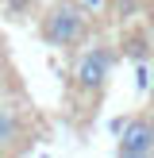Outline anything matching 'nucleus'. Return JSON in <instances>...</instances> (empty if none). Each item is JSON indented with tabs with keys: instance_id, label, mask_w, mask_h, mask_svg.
<instances>
[{
	"instance_id": "nucleus-4",
	"label": "nucleus",
	"mask_w": 154,
	"mask_h": 158,
	"mask_svg": "<svg viewBox=\"0 0 154 158\" xmlns=\"http://www.w3.org/2000/svg\"><path fill=\"white\" fill-rule=\"evenodd\" d=\"M15 139H19V116H15L8 104H0V154L12 151Z\"/></svg>"
},
{
	"instance_id": "nucleus-3",
	"label": "nucleus",
	"mask_w": 154,
	"mask_h": 158,
	"mask_svg": "<svg viewBox=\"0 0 154 158\" xmlns=\"http://www.w3.org/2000/svg\"><path fill=\"white\" fill-rule=\"evenodd\" d=\"M116 158H154V116H131L127 120Z\"/></svg>"
},
{
	"instance_id": "nucleus-5",
	"label": "nucleus",
	"mask_w": 154,
	"mask_h": 158,
	"mask_svg": "<svg viewBox=\"0 0 154 158\" xmlns=\"http://www.w3.org/2000/svg\"><path fill=\"white\" fill-rule=\"evenodd\" d=\"M150 85H154V73H150V66L143 62V66L135 69V89L139 93H150Z\"/></svg>"
},
{
	"instance_id": "nucleus-2",
	"label": "nucleus",
	"mask_w": 154,
	"mask_h": 158,
	"mask_svg": "<svg viewBox=\"0 0 154 158\" xmlns=\"http://www.w3.org/2000/svg\"><path fill=\"white\" fill-rule=\"evenodd\" d=\"M112 66H116V54L108 50L104 43L85 46V50L77 54V62H73V85L85 93V97H96V93L108 85V77H112Z\"/></svg>"
},
{
	"instance_id": "nucleus-1",
	"label": "nucleus",
	"mask_w": 154,
	"mask_h": 158,
	"mask_svg": "<svg viewBox=\"0 0 154 158\" xmlns=\"http://www.w3.org/2000/svg\"><path fill=\"white\" fill-rule=\"evenodd\" d=\"M38 31L50 46H77L89 35V12H85L81 0H54L46 8Z\"/></svg>"
},
{
	"instance_id": "nucleus-8",
	"label": "nucleus",
	"mask_w": 154,
	"mask_h": 158,
	"mask_svg": "<svg viewBox=\"0 0 154 158\" xmlns=\"http://www.w3.org/2000/svg\"><path fill=\"white\" fill-rule=\"evenodd\" d=\"M150 104H154V85H150Z\"/></svg>"
},
{
	"instance_id": "nucleus-7",
	"label": "nucleus",
	"mask_w": 154,
	"mask_h": 158,
	"mask_svg": "<svg viewBox=\"0 0 154 158\" xmlns=\"http://www.w3.org/2000/svg\"><path fill=\"white\" fill-rule=\"evenodd\" d=\"M146 15H150V23H154V0H150V8H146Z\"/></svg>"
},
{
	"instance_id": "nucleus-6",
	"label": "nucleus",
	"mask_w": 154,
	"mask_h": 158,
	"mask_svg": "<svg viewBox=\"0 0 154 158\" xmlns=\"http://www.w3.org/2000/svg\"><path fill=\"white\" fill-rule=\"evenodd\" d=\"M146 43H150V50H154V23H150V35H146Z\"/></svg>"
}]
</instances>
